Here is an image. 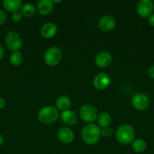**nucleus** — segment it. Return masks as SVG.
I'll list each match as a JSON object with an SVG mask.
<instances>
[{"mask_svg":"<svg viewBox=\"0 0 154 154\" xmlns=\"http://www.w3.org/2000/svg\"><path fill=\"white\" fill-rule=\"evenodd\" d=\"M101 135V128L94 123H89L84 126L82 130V138L87 144H96Z\"/></svg>","mask_w":154,"mask_h":154,"instance_id":"nucleus-1","label":"nucleus"},{"mask_svg":"<svg viewBox=\"0 0 154 154\" xmlns=\"http://www.w3.org/2000/svg\"><path fill=\"white\" fill-rule=\"evenodd\" d=\"M135 137L134 129L131 125L124 124L118 128L116 138L118 142L122 144H129L134 141Z\"/></svg>","mask_w":154,"mask_h":154,"instance_id":"nucleus-2","label":"nucleus"},{"mask_svg":"<svg viewBox=\"0 0 154 154\" xmlns=\"http://www.w3.org/2000/svg\"><path fill=\"white\" fill-rule=\"evenodd\" d=\"M38 117L41 123L51 124L56 122L58 118V111L52 106H45L39 111Z\"/></svg>","mask_w":154,"mask_h":154,"instance_id":"nucleus-3","label":"nucleus"},{"mask_svg":"<svg viewBox=\"0 0 154 154\" xmlns=\"http://www.w3.org/2000/svg\"><path fill=\"white\" fill-rule=\"evenodd\" d=\"M63 54L61 50L57 47H51L45 52L44 60L49 66H55L61 61Z\"/></svg>","mask_w":154,"mask_h":154,"instance_id":"nucleus-4","label":"nucleus"},{"mask_svg":"<svg viewBox=\"0 0 154 154\" xmlns=\"http://www.w3.org/2000/svg\"><path fill=\"white\" fill-rule=\"evenodd\" d=\"M6 45L13 51H18L22 47V38L18 33L15 32H9L5 37Z\"/></svg>","mask_w":154,"mask_h":154,"instance_id":"nucleus-5","label":"nucleus"},{"mask_svg":"<svg viewBox=\"0 0 154 154\" xmlns=\"http://www.w3.org/2000/svg\"><path fill=\"white\" fill-rule=\"evenodd\" d=\"M131 104L135 109L138 111H144L149 107V99L145 93H137L133 96Z\"/></svg>","mask_w":154,"mask_h":154,"instance_id":"nucleus-6","label":"nucleus"},{"mask_svg":"<svg viewBox=\"0 0 154 154\" xmlns=\"http://www.w3.org/2000/svg\"><path fill=\"white\" fill-rule=\"evenodd\" d=\"M79 114L82 120L86 123H92L98 117L97 109L91 105H82L79 110Z\"/></svg>","mask_w":154,"mask_h":154,"instance_id":"nucleus-7","label":"nucleus"},{"mask_svg":"<svg viewBox=\"0 0 154 154\" xmlns=\"http://www.w3.org/2000/svg\"><path fill=\"white\" fill-rule=\"evenodd\" d=\"M154 3L151 0H140L137 5V12L140 17L148 18L152 14Z\"/></svg>","mask_w":154,"mask_h":154,"instance_id":"nucleus-8","label":"nucleus"},{"mask_svg":"<svg viewBox=\"0 0 154 154\" xmlns=\"http://www.w3.org/2000/svg\"><path fill=\"white\" fill-rule=\"evenodd\" d=\"M111 80L107 74L100 73L97 75L93 81V85L96 89L100 90H105L110 86Z\"/></svg>","mask_w":154,"mask_h":154,"instance_id":"nucleus-9","label":"nucleus"},{"mask_svg":"<svg viewBox=\"0 0 154 154\" xmlns=\"http://www.w3.org/2000/svg\"><path fill=\"white\" fill-rule=\"evenodd\" d=\"M99 27L104 32H110L114 29L116 26V20L110 15H104L100 19Z\"/></svg>","mask_w":154,"mask_h":154,"instance_id":"nucleus-10","label":"nucleus"},{"mask_svg":"<svg viewBox=\"0 0 154 154\" xmlns=\"http://www.w3.org/2000/svg\"><path fill=\"white\" fill-rule=\"evenodd\" d=\"M57 137L59 141L64 144H69L74 139V133L69 128L63 127L58 130Z\"/></svg>","mask_w":154,"mask_h":154,"instance_id":"nucleus-11","label":"nucleus"},{"mask_svg":"<svg viewBox=\"0 0 154 154\" xmlns=\"http://www.w3.org/2000/svg\"><path fill=\"white\" fill-rule=\"evenodd\" d=\"M95 61L97 66L101 68V69H104L110 66V64L111 63L112 56L110 55V53L103 51V52L99 53L96 56Z\"/></svg>","mask_w":154,"mask_h":154,"instance_id":"nucleus-12","label":"nucleus"},{"mask_svg":"<svg viewBox=\"0 0 154 154\" xmlns=\"http://www.w3.org/2000/svg\"><path fill=\"white\" fill-rule=\"evenodd\" d=\"M40 33L45 38H51L57 33V26L53 23H46L41 27Z\"/></svg>","mask_w":154,"mask_h":154,"instance_id":"nucleus-13","label":"nucleus"},{"mask_svg":"<svg viewBox=\"0 0 154 154\" xmlns=\"http://www.w3.org/2000/svg\"><path fill=\"white\" fill-rule=\"evenodd\" d=\"M37 8L41 14L48 15L53 11L54 4L51 0H40L38 2Z\"/></svg>","mask_w":154,"mask_h":154,"instance_id":"nucleus-14","label":"nucleus"},{"mask_svg":"<svg viewBox=\"0 0 154 154\" xmlns=\"http://www.w3.org/2000/svg\"><path fill=\"white\" fill-rule=\"evenodd\" d=\"M62 122L66 125H74L77 122L76 114L71 110H66L62 112L60 116Z\"/></svg>","mask_w":154,"mask_h":154,"instance_id":"nucleus-15","label":"nucleus"},{"mask_svg":"<svg viewBox=\"0 0 154 154\" xmlns=\"http://www.w3.org/2000/svg\"><path fill=\"white\" fill-rule=\"evenodd\" d=\"M21 0H5L3 2V7L6 11L9 12L18 11L20 8H21Z\"/></svg>","mask_w":154,"mask_h":154,"instance_id":"nucleus-16","label":"nucleus"},{"mask_svg":"<svg viewBox=\"0 0 154 154\" xmlns=\"http://www.w3.org/2000/svg\"><path fill=\"white\" fill-rule=\"evenodd\" d=\"M57 108L60 111H66L71 106V99L66 96H62L57 99L56 102Z\"/></svg>","mask_w":154,"mask_h":154,"instance_id":"nucleus-17","label":"nucleus"},{"mask_svg":"<svg viewBox=\"0 0 154 154\" xmlns=\"http://www.w3.org/2000/svg\"><path fill=\"white\" fill-rule=\"evenodd\" d=\"M112 121L111 116L107 112H103L99 114L98 117V124L100 128L105 129L110 125Z\"/></svg>","mask_w":154,"mask_h":154,"instance_id":"nucleus-18","label":"nucleus"},{"mask_svg":"<svg viewBox=\"0 0 154 154\" xmlns=\"http://www.w3.org/2000/svg\"><path fill=\"white\" fill-rule=\"evenodd\" d=\"M21 14L24 17H31L36 14V7L31 3H27L21 8Z\"/></svg>","mask_w":154,"mask_h":154,"instance_id":"nucleus-19","label":"nucleus"},{"mask_svg":"<svg viewBox=\"0 0 154 154\" xmlns=\"http://www.w3.org/2000/svg\"><path fill=\"white\" fill-rule=\"evenodd\" d=\"M131 146H132L133 150L136 153H143L146 149V143L140 138L134 140Z\"/></svg>","mask_w":154,"mask_h":154,"instance_id":"nucleus-20","label":"nucleus"},{"mask_svg":"<svg viewBox=\"0 0 154 154\" xmlns=\"http://www.w3.org/2000/svg\"><path fill=\"white\" fill-rule=\"evenodd\" d=\"M23 60H24V57H23L21 53L19 52V51H15L10 57L11 64L14 66H20L22 63Z\"/></svg>","mask_w":154,"mask_h":154,"instance_id":"nucleus-21","label":"nucleus"},{"mask_svg":"<svg viewBox=\"0 0 154 154\" xmlns=\"http://www.w3.org/2000/svg\"><path fill=\"white\" fill-rule=\"evenodd\" d=\"M101 135L104 137H106V138H110L113 135V130L108 127L105 128V129H103L101 130Z\"/></svg>","mask_w":154,"mask_h":154,"instance_id":"nucleus-22","label":"nucleus"},{"mask_svg":"<svg viewBox=\"0 0 154 154\" xmlns=\"http://www.w3.org/2000/svg\"><path fill=\"white\" fill-rule=\"evenodd\" d=\"M11 17L14 21H15V22H19V21H21L22 20V14H21V12L15 11L14 13H12Z\"/></svg>","mask_w":154,"mask_h":154,"instance_id":"nucleus-23","label":"nucleus"},{"mask_svg":"<svg viewBox=\"0 0 154 154\" xmlns=\"http://www.w3.org/2000/svg\"><path fill=\"white\" fill-rule=\"evenodd\" d=\"M7 19V14L5 12L2 10H0V25L4 23Z\"/></svg>","mask_w":154,"mask_h":154,"instance_id":"nucleus-24","label":"nucleus"},{"mask_svg":"<svg viewBox=\"0 0 154 154\" xmlns=\"http://www.w3.org/2000/svg\"><path fill=\"white\" fill-rule=\"evenodd\" d=\"M146 73H147V75L152 79H154V66H149L147 69V71H146Z\"/></svg>","mask_w":154,"mask_h":154,"instance_id":"nucleus-25","label":"nucleus"},{"mask_svg":"<svg viewBox=\"0 0 154 154\" xmlns=\"http://www.w3.org/2000/svg\"><path fill=\"white\" fill-rule=\"evenodd\" d=\"M148 23L150 26H154V14H152L150 17H148Z\"/></svg>","mask_w":154,"mask_h":154,"instance_id":"nucleus-26","label":"nucleus"},{"mask_svg":"<svg viewBox=\"0 0 154 154\" xmlns=\"http://www.w3.org/2000/svg\"><path fill=\"white\" fill-rule=\"evenodd\" d=\"M5 106V100L3 98L0 97V109L3 108Z\"/></svg>","mask_w":154,"mask_h":154,"instance_id":"nucleus-27","label":"nucleus"},{"mask_svg":"<svg viewBox=\"0 0 154 154\" xmlns=\"http://www.w3.org/2000/svg\"><path fill=\"white\" fill-rule=\"evenodd\" d=\"M4 54H5L4 49H3L2 47L0 45V60H1V59L3 57V56H4Z\"/></svg>","mask_w":154,"mask_h":154,"instance_id":"nucleus-28","label":"nucleus"},{"mask_svg":"<svg viewBox=\"0 0 154 154\" xmlns=\"http://www.w3.org/2000/svg\"><path fill=\"white\" fill-rule=\"evenodd\" d=\"M3 142H4V138H3L2 135H0V146L3 144Z\"/></svg>","mask_w":154,"mask_h":154,"instance_id":"nucleus-29","label":"nucleus"},{"mask_svg":"<svg viewBox=\"0 0 154 154\" xmlns=\"http://www.w3.org/2000/svg\"><path fill=\"white\" fill-rule=\"evenodd\" d=\"M52 2L53 4H54V3H60L61 2V1H52Z\"/></svg>","mask_w":154,"mask_h":154,"instance_id":"nucleus-30","label":"nucleus"}]
</instances>
